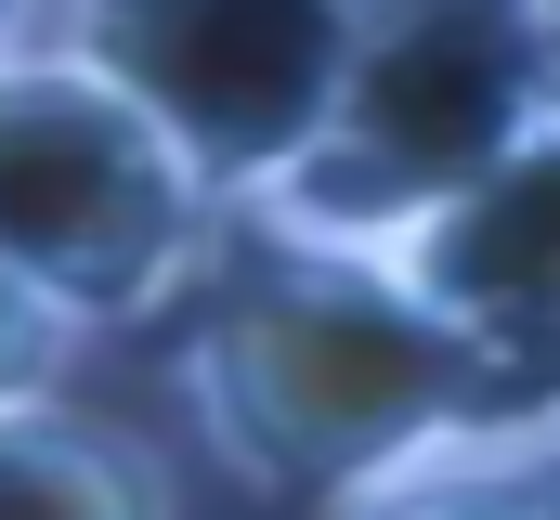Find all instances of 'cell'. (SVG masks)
Returning <instances> with one entry per match:
<instances>
[{"label": "cell", "instance_id": "1", "mask_svg": "<svg viewBox=\"0 0 560 520\" xmlns=\"http://www.w3.org/2000/svg\"><path fill=\"white\" fill-rule=\"evenodd\" d=\"M183 403L248 495H313V508L535 429L522 378H495L392 260L248 235V222H235L222 273L196 286Z\"/></svg>", "mask_w": 560, "mask_h": 520}, {"label": "cell", "instance_id": "2", "mask_svg": "<svg viewBox=\"0 0 560 520\" xmlns=\"http://www.w3.org/2000/svg\"><path fill=\"white\" fill-rule=\"evenodd\" d=\"M560 118V13L548 0H365L326 118L287 143L275 182L235 196L248 235L392 248L469 169Z\"/></svg>", "mask_w": 560, "mask_h": 520}, {"label": "cell", "instance_id": "3", "mask_svg": "<svg viewBox=\"0 0 560 520\" xmlns=\"http://www.w3.org/2000/svg\"><path fill=\"white\" fill-rule=\"evenodd\" d=\"M222 248H235V196L105 52H79L66 26L0 52V260L26 286H52L105 339L196 312Z\"/></svg>", "mask_w": 560, "mask_h": 520}, {"label": "cell", "instance_id": "4", "mask_svg": "<svg viewBox=\"0 0 560 520\" xmlns=\"http://www.w3.org/2000/svg\"><path fill=\"white\" fill-rule=\"evenodd\" d=\"M52 26L79 52H105L143 105L209 156L222 196H248V182L287 169V143L326 118L365 0H52Z\"/></svg>", "mask_w": 560, "mask_h": 520}, {"label": "cell", "instance_id": "5", "mask_svg": "<svg viewBox=\"0 0 560 520\" xmlns=\"http://www.w3.org/2000/svg\"><path fill=\"white\" fill-rule=\"evenodd\" d=\"M365 260H392L495 378H522V390L560 378V118L522 130L495 169H469L443 209H418Z\"/></svg>", "mask_w": 560, "mask_h": 520}, {"label": "cell", "instance_id": "6", "mask_svg": "<svg viewBox=\"0 0 560 520\" xmlns=\"http://www.w3.org/2000/svg\"><path fill=\"white\" fill-rule=\"evenodd\" d=\"M0 520H183V495L143 429L39 390V403H0Z\"/></svg>", "mask_w": 560, "mask_h": 520}, {"label": "cell", "instance_id": "7", "mask_svg": "<svg viewBox=\"0 0 560 520\" xmlns=\"http://www.w3.org/2000/svg\"><path fill=\"white\" fill-rule=\"evenodd\" d=\"M535 442H548V416L509 429V442L430 456V469H405V482H365V495H339V520H548V495H535Z\"/></svg>", "mask_w": 560, "mask_h": 520}, {"label": "cell", "instance_id": "8", "mask_svg": "<svg viewBox=\"0 0 560 520\" xmlns=\"http://www.w3.org/2000/svg\"><path fill=\"white\" fill-rule=\"evenodd\" d=\"M79 339H92V326H79L52 286H26V273L0 260V403H39V390H66Z\"/></svg>", "mask_w": 560, "mask_h": 520}, {"label": "cell", "instance_id": "9", "mask_svg": "<svg viewBox=\"0 0 560 520\" xmlns=\"http://www.w3.org/2000/svg\"><path fill=\"white\" fill-rule=\"evenodd\" d=\"M39 26H52V0H0V52H13V39H39Z\"/></svg>", "mask_w": 560, "mask_h": 520}, {"label": "cell", "instance_id": "10", "mask_svg": "<svg viewBox=\"0 0 560 520\" xmlns=\"http://www.w3.org/2000/svg\"><path fill=\"white\" fill-rule=\"evenodd\" d=\"M535 495H548V520H560V429L535 442Z\"/></svg>", "mask_w": 560, "mask_h": 520}, {"label": "cell", "instance_id": "11", "mask_svg": "<svg viewBox=\"0 0 560 520\" xmlns=\"http://www.w3.org/2000/svg\"><path fill=\"white\" fill-rule=\"evenodd\" d=\"M548 13H560V0H548Z\"/></svg>", "mask_w": 560, "mask_h": 520}]
</instances>
